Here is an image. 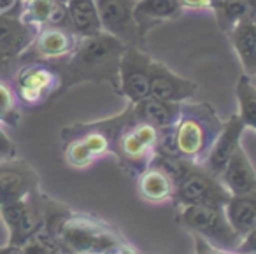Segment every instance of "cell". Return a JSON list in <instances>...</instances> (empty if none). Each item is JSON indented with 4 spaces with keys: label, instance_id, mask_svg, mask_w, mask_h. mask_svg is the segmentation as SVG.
<instances>
[{
    "label": "cell",
    "instance_id": "d590c367",
    "mask_svg": "<svg viewBox=\"0 0 256 254\" xmlns=\"http://www.w3.org/2000/svg\"><path fill=\"white\" fill-rule=\"evenodd\" d=\"M12 58L6 56L4 53H0V72H6L9 68V65H11Z\"/></svg>",
    "mask_w": 256,
    "mask_h": 254
},
{
    "label": "cell",
    "instance_id": "d6a6232c",
    "mask_svg": "<svg viewBox=\"0 0 256 254\" xmlns=\"http://www.w3.org/2000/svg\"><path fill=\"white\" fill-rule=\"evenodd\" d=\"M23 2L22 0H0V14L22 16Z\"/></svg>",
    "mask_w": 256,
    "mask_h": 254
},
{
    "label": "cell",
    "instance_id": "ac0fdd59",
    "mask_svg": "<svg viewBox=\"0 0 256 254\" xmlns=\"http://www.w3.org/2000/svg\"><path fill=\"white\" fill-rule=\"evenodd\" d=\"M220 180L230 191V194H246L256 188V170L242 146H238L226 163Z\"/></svg>",
    "mask_w": 256,
    "mask_h": 254
},
{
    "label": "cell",
    "instance_id": "1f68e13d",
    "mask_svg": "<svg viewBox=\"0 0 256 254\" xmlns=\"http://www.w3.org/2000/svg\"><path fill=\"white\" fill-rule=\"evenodd\" d=\"M238 254H256V228H252L244 238L240 240L238 247L235 249Z\"/></svg>",
    "mask_w": 256,
    "mask_h": 254
},
{
    "label": "cell",
    "instance_id": "f546056e",
    "mask_svg": "<svg viewBox=\"0 0 256 254\" xmlns=\"http://www.w3.org/2000/svg\"><path fill=\"white\" fill-rule=\"evenodd\" d=\"M193 242H195V254H238L235 250H223L218 249V247H212L198 235H193Z\"/></svg>",
    "mask_w": 256,
    "mask_h": 254
},
{
    "label": "cell",
    "instance_id": "6da1fadb",
    "mask_svg": "<svg viewBox=\"0 0 256 254\" xmlns=\"http://www.w3.org/2000/svg\"><path fill=\"white\" fill-rule=\"evenodd\" d=\"M42 230L56 240L64 254H100L124 240L120 230L104 219L86 212H74L48 194Z\"/></svg>",
    "mask_w": 256,
    "mask_h": 254
},
{
    "label": "cell",
    "instance_id": "52a82bcc",
    "mask_svg": "<svg viewBox=\"0 0 256 254\" xmlns=\"http://www.w3.org/2000/svg\"><path fill=\"white\" fill-rule=\"evenodd\" d=\"M0 218L9 232L8 244L20 246L32 238L46 222V193L40 188L11 204L0 205Z\"/></svg>",
    "mask_w": 256,
    "mask_h": 254
},
{
    "label": "cell",
    "instance_id": "d4e9b609",
    "mask_svg": "<svg viewBox=\"0 0 256 254\" xmlns=\"http://www.w3.org/2000/svg\"><path fill=\"white\" fill-rule=\"evenodd\" d=\"M235 96L238 104V118L246 128L256 132V86L249 76H240L235 86Z\"/></svg>",
    "mask_w": 256,
    "mask_h": 254
},
{
    "label": "cell",
    "instance_id": "603a6c76",
    "mask_svg": "<svg viewBox=\"0 0 256 254\" xmlns=\"http://www.w3.org/2000/svg\"><path fill=\"white\" fill-rule=\"evenodd\" d=\"M68 26L79 37H92L102 34L95 0H68Z\"/></svg>",
    "mask_w": 256,
    "mask_h": 254
},
{
    "label": "cell",
    "instance_id": "8d00e7d4",
    "mask_svg": "<svg viewBox=\"0 0 256 254\" xmlns=\"http://www.w3.org/2000/svg\"><path fill=\"white\" fill-rule=\"evenodd\" d=\"M54 2H62V4H67L68 0H54Z\"/></svg>",
    "mask_w": 256,
    "mask_h": 254
},
{
    "label": "cell",
    "instance_id": "484cf974",
    "mask_svg": "<svg viewBox=\"0 0 256 254\" xmlns=\"http://www.w3.org/2000/svg\"><path fill=\"white\" fill-rule=\"evenodd\" d=\"M54 6H56L54 0H28L23 4V11L20 18L39 30L42 26L50 25Z\"/></svg>",
    "mask_w": 256,
    "mask_h": 254
},
{
    "label": "cell",
    "instance_id": "9a60e30c",
    "mask_svg": "<svg viewBox=\"0 0 256 254\" xmlns=\"http://www.w3.org/2000/svg\"><path fill=\"white\" fill-rule=\"evenodd\" d=\"M246 126L242 124L238 114H234L226 121H223V128H221L212 149L207 154L206 162L202 163L204 168L209 170L212 176L220 177L221 172L224 170V166H226V163L230 162L234 152L240 146V138Z\"/></svg>",
    "mask_w": 256,
    "mask_h": 254
},
{
    "label": "cell",
    "instance_id": "e0dca14e",
    "mask_svg": "<svg viewBox=\"0 0 256 254\" xmlns=\"http://www.w3.org/2000/svg\"><path fill=\"white\" fill-rule=\"evenodd\" d=\"M37 28L23 22L20 16L0 14V53L9 58H20L32 44Z\"/></svg>",
    "mask_w": 256,
    "mask_h": 254
},
{
    "label": "cell",
    "instance_id": "9c48e42d",
    "mask_svg": "<svg viewBox=\"0 0 256 254\" xmlns=\"http://www.w3.org/2000/svg\"><path fill=\"white\" fill-rule=\"evenodd\" d=\"M134 4V0H95L102 32L116 37L124 46L142 48L146 37L136 22Z\"/></svg>",
    "mask_w": 256,
    "mask_h": 254
},
{
    "label": "cell",
    "instance_id": "7a4b0ae2",
    "mask_svg": "<svg viewBox=\"0 0 256 254\" xmlns=\"http://www.w3.org/2000/svg\"><path fill=\"white\" fill-rule=\"evenodd\" d=\"M223 121L209 102H182L176 124L160 132V151L172 152L195 165H202L212 149Z\"/></svg>",
    "mask_w": 256,
    "mask_h": 254
},
{
    "label": "cell",
    "instance_id": "8fae6325",
    "mask_svg": "<svg viewBox=\"0 0 256 254\" xmlns=\"http://www.w3.org/2000/svg\"><path fill=\"white\" fill-rule=\"evenodd\" d=\"M79 40L81 37L72 32L68 26L48 25L37 30L32 44L20 58L25 62H62L74 53Z\"/></svg>",
    "mask_w": 256,
    "mask_h": 254
},
{
    "label": "cell",
    "instance_id": "ffe728a7",
    "mask_svg": "<svg viewBox=\"0 0 256 254\" xmlns=\"http://www.w3.org/2000/svg\"><path fill=\"white\" fill-rule=\"evenodd\" d=\"M134 116L136 120L144 121V123L153 124L158 130H168L176 124L181 112V104L176 102H164V100H156L146 96L140 102L132 104Z\"/></svg>",
    "mask_w": 256,
    "mask_h": 254
},
{
    "label": "cell",
    "instance_id": "4316f807",
    "mask_svg": "<svg viewBox=\"0 0 256 254\" xmlns=\"http://www.w3.org/2000/svg\"><path fill=\"white\" fill-rule=\"evenodd\" d=\"M20 123V109L18 100L12 92V86H9L4 79H0V124L8 126H18Z\"/></svg>",
    "mask_w": 256,
    "mask_h": 254
},
{
    "label": "cell",
    "instance_id": "277c9868",
    "mask_svg": "<svg viewBox=\"0 0 256 254\" xmlns=\"http://www.w3.org/2000/svg\"><path fill=\"white\" fill-rule=\"evenodd\" d=\"M134 120L132 104L120 114L92 123H76L62 130L65 163L72 168H88L96 160L112 154L118 135Z\"/></svg>",
    "mask_w": 256,
    "mask_h": 254
},
{
    "label": "cell",
    "instance_id": "836d02e7",
    "mask_svg": "<svg viewBox=\"0 0 256 254\" xmlns=\"http://www.w3.org/2000/svg\"><path fill=\"white\" fill-rule=\"evenodd\" d=\"M120 254H140V252L132 246V244L128 242L126 238H124L123 242L120 244Z\"/></svg>",
    "mask_w": 256,
    "mask_h": 254
},
{
    "label": "cell",
    "instance_id": "3957f363",
    "mask_svg": "<svg viewBox=\"0 0 256 254\" xmlns=\"http://www.w3.org/2000/svg\"><path fill=\"white\" fill-rule=\"evenodd\" d=\"M124 46L109 34L81 37L76 51L68 58L56 62L62 72V93L81 82H109L118 92L120 62Z\"/></svg>",
    "mask_w": 256,
    "mask_h": 254
},
{
    "label": "cell",
    "instance_id": "2e32d148",
    "mask_svg": "<svg viewBox=\"0 0 256 254\" xmlns=\"http://www.w3.org/2000/svg\"><path fill=\"white\" fill-rule=\"evenodd\" d=\"M182 14L178 0H137L134 4V16L144 37L158 25L179 20Z\"/></svg>",
    "mask_w": 256,
    "mask_h": 254
},
{
    "label": "cell",
    "instance_id": "5bb4252c",
    "mask_svg": "<svg viewBox=\"0 0 256 254\" xmlns=\"http://www.w3.org/2000/svg\"><path fill=\"white\" fill-rule=\"evenodd\" d=\"M198 90L195 81L176 74L165 64L154 60L151 62V78H150V95L151 98L164 100V102L182 104L193 98Z\"/></svg>",
    "mask_w": 256,
    "mask_h": 254
},
{
    "label": "cell",
    "instance_id": "30bf717a",
    "mask_svg": "<svg viewBox=\"0 0 256 254\" xmlns=\"http://www.w3.org/2000/svg\"><path fill=\"white\" fill-rule=\"evenodd\" d=\"M151 62L153 58L144 53L142 48L126 46L120 62V82L118 95L124 96L128 104H137L150 95Z\"/></svg>",
    "mask_w": 256,
    "mask_h": 254
},
{
    "label": "cell",
    "instance_id": "74e56055",
    "mask_svg": "<svg viewBox=\"0 0 256 254\" xmlns=\"http://www.w3.org/2000/svg\"><path fill=\"white\" fill-rule=\"evenodd\" d=\"M22 2H23V4H25V2H28V0H22Z\"/></svg>",
    "mask_w": 256,
    "mask_h": 254
},
{
    "label": "cell",
    "instance_id": "e575fe53",
    "mask_svg": "<svg viewBox=\"0 0 256 254\" xmlns=\"http://www.w3.org/2000/svg\"><path fill=\"white\" fill-rule=\"evenodd\" d=\"M0 254H23L22 247L20 246H11V244H6L4 247H0Z\"/></svg>",
    "mask_w": 256,
    "mask_h": 254
},
{
    "label": "cell",
    "instance_id": "d6986e66",
    "mask_svg": "<svg viewBox=\"0 0 256 254\" xmlns=\"http://www.w3.org/2000/svg\"><path fill=\"white\" fill-rule=\"evenodd\" d=\"M137 191L150 204H167L174 200L176 182L160 166L150 165L137 176Z\"/></svg>",
    "mask_w": 256,
    "mask_h": 254
},
{
    "label": "cell",
    "instance_id": "4dcf8cb0",
    "mask_svg": "<svg viewBox=\"0 0 256 254\" xmlns=\"http://www.w3.org/2000/svg\"><path fill=\"white\" fill-rule=\"evenodd\" d=\"M182 11H212L216 0H178Z\"/></svg>",
    "mask_w": 256,
    "mask_h": 254
},
{
    "label": "cell",
    "instance_id": "5b68a950",
    "mask_svg": "<svg viewBox=\"0 0 256 254\" xmlns=\"http://www.w3.org/2000/svg\"><path fill=\"white\" fill-rule=\"evenodd\" d=\"M176 219L192 235L202 236L212 247L223 250H235L242 236L235 233L223 205H184L178 207Z\"/></svg>",
    "mask_w": 256,
    "mask_h": 254
},
{
    "label": "cell",
    "instance_id": "4fadbf2b",
    "mask_svg": "<svg viewBox=\"0 0 256 254\" xmlns=\"http://www.w3.org/2000/svg\"><path fill=\"white\" fill-rule=\"evenodd\" d=\"M136 120V116H134ZM126 124L123 128L120 135L116 138V144H114L112 154L118 158V163L123 168L124 174H128L130 177H137L140 172L148 168L153 162V156L156 152V148L151 144H148L146 140L139 137V135L134 132L132 123Z\"/></svg>",
    "mask_w": 256,
    "mask_h": 254
},
{
    "label": "cell",
    "instance_id": "83f0119b",
    "mask_svg": "<svg viewBox=\"0 0 256 254\" xmlns=\"http://www.w3.org/2000/svg\"><path fill=\"white\" fill-rule=\"evenodd\" d=\"M22 250L23 254H64L56 240L44 230H40L32 238L26 240L22 246Z\"/></svg>",
    "mask_w": 256,
    "mask_h": 254
},
{
    "label": "cell",
    "instance_id": "7402d4cb",
    "mask_svg": "<svg viewBox=\"0 0 256 254\" xmlns=\"http://www.w3.org/2000/svg\"><path fill=\"white\" fill-rule=\"evenodd\" d=\"M232 44L246 76L256 78V23L252 18L240 22L230 34Z\"/></svg>",
    "mask_w": 256,
    "mask_h": 254
},
{
    "label": "cell",
    "instance_id": "f1b7e54d",
    "mask_svg": "<svg viewBox=\"0 0 256 254\" xmlns=\"http://www.w3.org/2000/svg\"><path fill=\"white\" fill-rule=\"evenodd\" d=\"M18 156V149L16 144L9 138V135L4 132L2 124H0V160H8V158H16Z\"/></svg>",
    "mask_w": 256,
    "mask_h": 254
},
{
    "label": "cell",
    "instance_id": "7c38bea8",
    "mask_svg": "<svg viewBox=\"0 0 256 254\" xmlns=\"http://www.w3.org/2000/svg\"><path fill=\"white\" fill-rule=\"evenodd\" d=\"M40 188V177L22 158L0 160V205L11 204Z\"/></svg>",
    "mask_w": 256,
    "mask_h": 254
},
{
    "label": "cell",
    "instance_id": "cb8c5ba5",
    "mask_svg": "<svg viewBox=\"0 0 256 254\" xmlns=\"http://www.w3.org/2000/svg\"><path fill=\"white\" fill-rule=\"evenodd\" d=\"M212 12L218 26L228 36L240 22L254 18L256 8L251 0H216Z\"/></svg>",
    "mask_w": 256,
    "mask_h": 254
},
{
    "label": "cell",
    "instance_id": "44dd1931",
    "mask_svg": "<svg viewBox=\"0 0 256 254\" xmlns=\"http://www.w3.org/2000/svg\"><path fill=\"white\" fill-rule=\"evenodd\" d=\"M224 214L235 233L244 238L256 228V188L246 194H232L224 204Z\"/></svg>",
    "mask_w": 256,
    "mask_h": 254
},
{
    "label": "cell",
    "instance_id": "f35d334b",
    "mask_svg": "<svg viewBox=\"0 0 256 254\" xmlns=\"http://www.w3.org/2000/svg\"><path fill=\"white\" fill-rule=\"evenodd\" d=\"M252 20H254V23H256V14H254V18H252Z\"/></svg>",
    "mask_w": 256,
    "mask_h": 254
},
{
    "label": "cell",
    "instance_id": "8992f818",
    "mask_svg": "<svg viewBox=\"0 0 256 254\" xmlns=\"http://www.w3.org/2000/svg\"><path fill=\"white\" fill-rule=\"evenodd\" d=\"M12 92L18 104L34 109L62 95V72L56 64L42 60L25 62L16 70Z\"/></svg>",
    "mask_w": 256,
    "mask_h": 254
},
{
    "label": "cell",
    "instance_id": "ba28073f",
    "mask_svg": "<svg viewBox=\"0 0 256 254\" xmlns=\"http://www.w3.org/2000/svg\"><path fill=\"white\" fill-rule=\"evenodd\" d=\"M230 191L223 186L220 177L212 176L209 170L202 165L193 163L188 172L181 177L176 184L174 205L184 207V205H223L230 198Z\"/></svg>",
    "mask_w": 256,
    "mask_h": 254
}]
</instances>
